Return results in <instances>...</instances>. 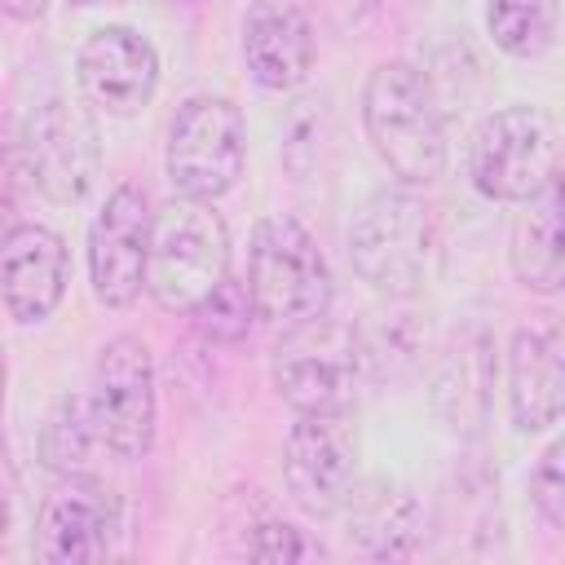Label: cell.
I'll use <instances>...</instances> for the list:
<instances>
[{
	"mask_svg": "<svg viewBox=\"0 0 565 565\" xmlns=\"http://www.w3.org/2000/svg\"><path fill=\"white\" fill-rule=\"evenodd\" d=\"M362 128L375 159L402 185H433L446 172L450 137L433 79L406 62H380L362 88Z\"/></svg>",
	"mask_w": 565,
	"mask_h": 565,
	"instance_id": "6da1fadb",
	"label": "cell"
},
{
	"mask_svg": "<svg viewBox=\"0 0 565 565\" xmlns=\"http://www.w3.org/2000/svg\"><path fill=\"white\" fill-rule=\"evenodd\" d=\"M358 455L349 411H296L282 441V481L309 516H335L358 494Z\"/></svg>",
	"mask_w": 565,
	"mask_h": 565,
	"instance_id": "30bf717a",
	"label": "cell"
},
{
	"mask_svg": "<svg viewBox=\"0 0 565 565\" xmlns=\"http://www.w3.org/2000/svg\"><path fill=\"white\" fill-rule=\"evenodd\" d=\"M18 534V472L9 463V450L0 446V552Z\"/></svg>",
	"mask_w": 565,
	"mask_h": 565,
	"instance_id": "484cf974",
	"label": "cell"
},
{
	"mask_svg": "<svg viewBox=\"0 0 565 565\" xmlns=\"http://www.w3.org/2000/svg\"><path fill=\"white\" fill-rule=\"evenodd\" d=\"M44 9H49V0H0V13H9L13 22H35V18H44Z\"/></svg>",
	"mask_w": 565,
	"mask_h": 565,
	"instance_id": "4316f807",
	"label": "cell"
},
{
	"mask_svg": "<svg viewBox=\"0 0 565 565\" xmlns=\"http://www.w3.org/2000/svg\"><path fill=\"white\" fill-rule=\"evenodd\" d=\"M561 31V0H486V35L499 53L534 62L552 53Z\"/></svg>",
	"mask_w": 565,
	"mask_h": 565,
	"instance_id": "ffe728a7",
	"label": "cell"
},
{
	"mask_svg": "<svg viewBox=\"0 0 565 565\" xmlns=\"http://www.w3.org/2000/svg\"><path fill=\"white\" fill-rule=\"evenodd\" d=\"M243 287L252 296L256 318L274 327H296L331 309L335 282L318 238L287 212L256 221L247 243V274Z\"/></svg>",
	"mask_w": 565,
	"mask_h": 565,
	"instance_id": "3957f363",
	"label": "cell"
},
{
	"mask_svg": "<svg viewBox=\"0 0 565 565\" xmlns=\"http://www.w3.org/2000/svg\"><path fill=\"white\" fill-rule=\"evenodd\" d=\"M318 40L309 18L287 0H256L243 18V62L265 93H291L309 79Z\"/></svg>",
	"mask_w": 565,
	"mask_h": 565,
	"instance_id": "2e32d148",
	"label": "cell"
},
{
	"mask_svg": "<svg viewBox=\"0 0 565 565\" xmlns=\"http://www.w3.org/2000/svg\"><path fill=\"white\" fill-rule=\"evenodd\" d=\"M269 380L291 411H353L358 384L366 380L358 327L327 313L282 327L269 358Z\"/></svg>",
	"mask_w": 565,
	"mask_h": 565,
	"instance_id": "5b68a950",
	"label": "cell"
},
{
	"mask_svg": "<svg viewBox=\"0 0 565 565\" xmlns=\"http://www.w3.org/2000/svg\"><path fill=\"white\" fill-rule=\"evenodd\" d=\"M247 168V119L221 93L181 102L163 146V172L177 194L216 203L238 185Z\"/></svg>",
	"mask_w": 565,
	"mask_h": 565,
	"instance_id": "8992f818",
	"label": "cell"
},
{
	"mask_svg": "<svg viewBox=\"0 0 565 565\" xmlns=\"http://www.w3.org/2000/svg\"><path fill=\"white\" fill-rule=\"evenodd\" d=\"M88 415L97 441L119 459H141L154 441L159 419V384L150 344L137 335H115L102 344L93 384H88Z\"/></svg>",
	"mask_w": 565,
	"mask_h": 565,
	"instance_id": "9c48e42d",
	"label": "cell"
},
{
	"mask_svg": "<svg viewBox=\"0 0 565 565\" xmlns=\"http://www.w3.org/2000/svg\"><path fill=\"white\" fill-rule=\"evenodd\" d=\"M22 163L26 181L49 199V203H79L102 177V137L93 106L79 97H49L40 102L22 128Z\"/></svg>",
	"mask_w": 565,
	"mask_h": 565,
	"instance_id": "ba28073f",
	"label": "cell"
},
{
	"mask_svg": "<svg viewBox=\"0 0 565 565\" xmlns=\"http://www.w3.org/2000/svg\"><path fill=\"white\" fill-rule=\"evenodd\" d=\"M433 247H437L433 212L406 185L375 190L349 225L353 274L388 300H406L424 287L428 265H433Z\"/></svg>",
	"mask_w": 565,
	"mask_h": 565,
	"instance_id": "277c9868",
	"label": "cell"
},
{
	"mask_svg": "<svg viewBox=\"0 0 565 565\" xmlns=\"http://www.w3.org/2000/svg\"><path fill=\"white\" fill-rule=\"evenodd\" d=\"M530 508L539 512V521L547 530L565 525V441L561 437L539 455V463L530 472Z\"/></svg>",
	"mask_w": 565,
	"mask_h": 565,
	"instance_id": "603a6c76",
	"label": "cell"
},
{
	"mask_svg": "<svg viewBox=\"0 0 565 565\" xmlns=\"http://www.w3.org/2000/svg\"><path fill=\"white\" fill-rule=\"evenodd\" d=\"M512 274L534 296H556L565 282V256H561V185L547 181L534 199L521 203L508 238Z\"/></svg>",
	"mask_w": 565,
	"mask_h": 565,
	"instance_id": "ac0fdd59",
	"label": "cell"
},
{
	"mask_svg": "<svg viewBox=\"0 0 565 565\" xmlns=\"http://www.w3.org/2000/svg\"><path fill=\"white\" fill-rule=\"evenodd\" d=\"M230 274V230L203 199L172 194L150 216L146 291L159 309L190 313Z\"/></svg>",
	"mask_w": 565,
	"mask_h": 565,
	"instance_id": "7a4b0ae2",
	"label": "cell"
},
{
	"mask_svg": "<svg viewBox=\"0 0 565 565\" xmlns=\"http://www.w3.org/2000/svg\"><path fill=\"white\" fill-rule=\"evenodd\" d=\"M75 84L97 115L132 119L159 88V53L132 26H97L75 53Z\"/></svg>",
	"mask_w": 565,
	"mask_h": 565,
	"instance_id": "7c38bea8",
	"label": "cell"
},
{
	"mask_svg": "<svg viewBox=\"0 0 565 565\" xmlns=\"http://www.w3.org/2000/svg\"><path fill=\"white\" fill-rule=\"evenodd\" d=\"M468 181L490 203H525L556 181V128L539 106L486 115L468 141Z\"/></svg>",
	"mask_w": 565,
	"mask_h": 565,
	"instance_id": "52a82bcc",
	"label": "cell"
},
{
	"mask_svg": "<svg viewBox=\"0 0 565 565\" xmlns=\"http://www.w3.org/2000/svg\"><path fill=\"white\" fill-rule=\"evenodd\" d=\"M247 556L252 561H318L327 556V547L291 521H260L247 539Z\"/></svg>",
	"mask_w": 565,
	"mask_h": 565,
	"instance_id": "cb8c5ba5",
	"label": "cell"
},
{
	"mask_svg": "<svg viewBox=\"0 0 565 565\" xmlns=\"http://www.w3.org/2000/svg\"><path fill=\"white\" fill-rule=\"evenodd\" d=\"M119 534V499L88 472L62 477L35 516V556L44 565H84L110 556Z\"/></svg>",
	"mask_w": 565,
	"mask_h": 565,
	"instance_id": "4fadbf2b",
	"label": "cell"
},
{
	"mask_svg": "<svg viewBox=\"0 0 565 565\" xmlns=\"http://www.w3.org/2000/svg\"><path fill=\"white\" fill-rule=\"evenodd\" d=\"M490 388H494L490 340L481 331L455 335L433 366V406L441 411V419L455 433L472 437V433H481V424L490 415Z\"/></svg>",
	"mask_w": 565,
	"mask_h": 565,
	"instance_id": "e0dca14e",
	"label": "cell"
},
{
	"mask_svg": "<svg viewBox=\"0 0 565 565\" xmlns=\"http://www.w3.org/2000/svg\"><path fill=\"white\" fill-rule=\"evenodd\" d=\"M26 163H22V141L9 119H0V238L18 225V199H22Z\"/></svg>",
	"mask_w": 565,
	"mask_h": 565,
	"instance_id": "d4e9b609",
	"label": "cell"
},
{
	"mask_svg": "<svg viewBox=\"0 0 565 565\" xmlns=\"http://www.w3.org/2000/svg\"><path fill=\"white\" fill-rule=\"evenodd\" d=\"M561 327L525 322L508 344V415L516 433H547L565 406V366H561Z\"/></svg>",
	"mask_w": 565,
	"mask_h": 565,
	"instance_id": "9a60e30c",
	"label": "cell"
},
{
	"mask_svg": "<svg viewBox=\"0 0 565 565\" xmlns=\"http://www.w3.org/2000/svg\"><path fill=\"white\" fill-rule=\"evenodd\" d=\"M190 313H194V327H199L207 340H221V344L243 340L247 327H252V318H256L247 287H243L238 278H230V274H225Z\"/></svg>",
	"mask_w": 565,
	"mask_h": 565,
	"instance_id": "7402d4cb",
	"label": "cell"
},
{
	"mask_svg": "<svg viewBox=\"0 0 565 565\" xmlns=\"http://www.w3.org/2000/svg\"><path fill=\"white\" fill-rule=\"evenodd\" d=\"M93 446H102V441H97V428H93V415H88V397H62L53 406V415L44 419V433H40L44 468L57 472V477L84 472Z\"/></svg>",
	"mask_w": 565,
	"mask_h": 565,
	"instance_id": "44dd1931",
	"label": "cell"
},
{
	"mask_svg": "<svg viewBox=\"0 0 565 565\" xmlns=\"http://www.w3.org/2000/svg\"><path fill=\"white\" fill-rule=\"evenodd\" d=\"M150 199L141 185H115L88 225V282L106 309H128L146 291Z\"/></svg>",
	"mask_w": 565,
	"mask_h": 565,
	"instance_id": "8fae6325",
	"label": "cell"
},
{
	"mask_svg": "<svg viewBox=\"0 0 565 565\" xmlns=\"http://www.w3.org/2000/svg\"><path fill=\"white\" fill-rule=\"evenodd\" d=\"M71 282V252L57 230L40 221H18L0 238V300L13 322H44Z\"/></svg>",
	"mask_w": 565,
	"mask_h": 565,
	"instance_id": "5bb4252c",
	"label": "cell"
},
{
	"mask_svg": "<svg viewBox=\"0 0 565 565\" xmlns=\"http://www.w3.org/2000/svg\"><path fill=\"white\" fill-rule=\"evenodd\" d=\"M344 508H353V539L362 552L371 556H411L415 539H419V508L411 499V490L397 486H380L371 494H353Z\"/></svg>",
	"mask_w": 565,
	"mask_h": 565,
	"instance_id": "d6986e66",
	"label": "cell"
},
{
	"mask_svg": "<svg viewBox=\"0 0 565 565\" xmlns=\"http://www.w3.org/2000/svg\"><path fill=\"white\" fill-rule=\"evenodd\" d=\"M71 4H84V9H93V4H115V0H71Z\"/></svg>",
	"mask_w": 565,
	"mask_h": 565,
	"instance_id": "83f0119b",
	"label": "cell"
}]
</instances>
